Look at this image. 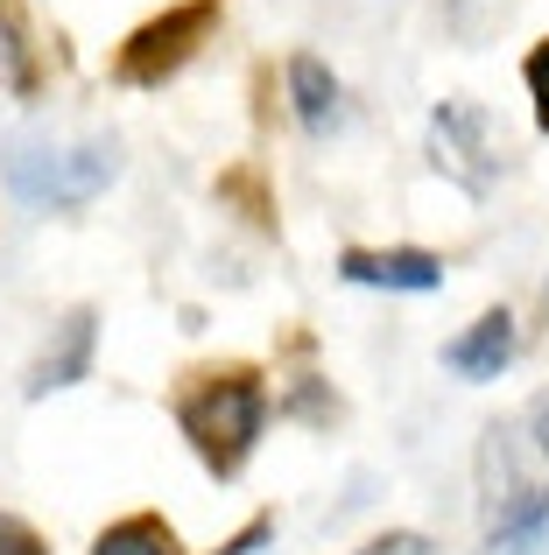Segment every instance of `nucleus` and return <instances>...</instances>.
Here are the masks:
<instances>
[{"label": "nucleus", "instance_id": "nucleus-6", "mask_svg": "<svg viewBox=\"0 0 549 555\" xmlns=\"http://www.w3.org/2000/svg\"><path fill=\"white\" fill-rule=\"evenodd\" d=\"M92 352H99V310H92V302H78V310L50 331V345L36 352L22 393H28V401H42V393H64V387H78V379H92Z\"/></svg>", "mask_w": 549, "mask_h": 555}, {"label": "nucleus", "instance_id": "nucleus-13", "mask_svg": "<svg viewBox=\"0 0 549 555\" xmlns=\"http://www.w3.org/2000/svg\"><path fill=\"white\" fill-rule=\"evenodd\" d=\"M508 8H514V0H444V22H451V36L465 42V50H480L486 36H500Z\"/></svg>", "mask_w": 549, "mask_h": 555}, {"label": "nucleus", "instance_id": "nucleus-8", "mask_svg": "<svg viewBox=\"0 0 549 555\" xmlns=\"http://www.w3.org/2000/svg\"><path fill=\"white\" fill-rule=\"evenodd\" d=\"M522 352V331H514V310H480L451 345H444V373H458L465 387H486L500 379Z\"/></svg>", "mask_w": 549, "mask_h": 555}, {"label": "nucleus", "instance_id": "nucleus-9", "mask_svg": "<svg viewBox=\"0 0 549 555\" xmlns=\"http://www.w3.org/2000/svg\"><path fill=\"white\" fill-rule=\"evenodd\" d=\"M282 78H289V113H296V127H303V134H331V127L345 120V92H339V78H331V64H324V56L296 50Z\"/></svg>", "mask_w": 549, "mask_h": 555}, {"label": "nucleus", "instance_id": "nucleus-17", "mask_svg": "<svg viewBox=\"0 0 549 555\" xmlns=\"http://www.w3.org/2000/svg\"><path fill=\"white\" fill-rule=\"evenodd\" d=\"M522 85H528V99H536V127L549 134V36L522 56Z\"/></svg>", "mask_w": 549, "mask_h": 555}, {"label": "nucleus", "instance_id": "nucleus-3", "mask_svg": "<svg viewBox=\"0 0 549 555\" xmlns=\"http://www.w3.org/2000/svg\"><path fill=\"white\" fill-rule=\"evenodd\" d=\"M120 177V141L106 134H14L0 149V183L28 211H85Z\"/></svg>", "mask_w": 549, "mask_h": 555}, {"label": "nucleus", "instance_id": "nucleus-2", "mask_svg": "<svg viewBox=\"0 0 549 555\" xmlns=\"http://www.w3.org/2000/svg\"><path fill=\"white\" fill-rule=\"evenodd\" d=\"M472 492H480L486 534L549 506V387L528 393L508 422H486L480 457H472Z\"/></svg>", "mask_w": 549, "mask_h": 555}, {"label": "nucleus", "instance_id": "nucleus-14", "mask_svg": "<svg viewBox=\"0 0 549 555\" xmlns=\"http://www.w3.org/2000/svg\"><path fill=\"white\" fill-rule=\"evenodd\" d=\"M472 555H549V506L528 520H514V528H494Z\"/></svg>", "mask_w": 549, "mask_h": 555}, {"label": "nucleus", "instance_id": "nucleus-19", "mask_svg": "<svg viewBox=\"0 0 549 555\" xmlns=\"http://www.w3.org/2000/svg\"><path fill=\"white\" fill-rule=\"evenodd\" d=\"M345 555H430V534L387 528V534H373V542H359V548H345Z\"/></svg>", "mask_w": 549, "mask_h": 555}, {"label": "nucleus", "instance_id": "nucleus-5", "mask_svg": "<svg viewBox=\"0 0 549 555\" xmlns=\"http://www.w3.org/2000/svg\"><path fill=\"white\" fill-rule=\"evenodd\" d=\"M430 163H437V177H451L465 190V197H486L500 183V169H508V141H500L494 113L480 99H444L430 113Z\"/></svg>", "mask_w": 549, "mask_h": 555}, {"label": "nucleus", "instance_id": "nucleus-15", "mask_svg": "<svg viewBox=\"0 0 549 555\" xmlns=\"http://www.w3.org/2000/svg\"><path fill=\"white\" fill-rule=\"evenodd\" d=\"M274 415H296V422H331V415H339V401L324 393V379H317V373H296V387H289L282 401H274Z\"/></svg>", "mask_w": 549, "mask_h": 555}, {"label": "nucleus", "instance_id": "nucleus-11", "mask_svg": "<svg viewBox=\"0 0 549 555\" xmlns=\"http://www.w3.org/2000/svg\"><path fill=\"white\" fill-rule=\"evenodd\" d=\"M0 92H14V99L42 92V64H36V42H28L22 0H0Z\"/></svg>", "mask_w": 549, "mask_h": 555}, {"label": "nucleus", "instance_id": "nucleus-10", "mask_svg": "<svg viewBox=\"0 0 549 555\" xmlns=\"http://www.w3.org/2000/svg\"><path fill=\"white\" fill-rule=\"evenodd\" d=\"M92 555H183V534H177V520L169 514H120V520H106V528L92 534Z\"/></svg>", "mask_w": 549, "mask_h": 555}, {"label": "nucleus", "instance_id": "nucleus-1", "mask_svg": "<svg viewBox=\"0 0 549 555\" xmlns=\"http://www.w3.org/2000/svg\"><path fill=\"white\" fill-rule=\"evenodd\" d=\"M268 415H274L268 373L247 366V359L191 366L169 387V422H177V436L197 450V464H205L219 486H233L254 464V450H261V436H268Z\"/></svg>", "mask_w": 549, "mask_h": 555}, {"label": "nucleus", "instance_id": "nucleus-20", "mask_svg": "<svg viewBox=\"0 0 549 555\" xmlns=\"http://www.w3.org/2000/svg\"><path fill=\"white\" fill-rule=\"evenodd\" d=\"M542 302H549V288H542Z\"/></svg>", "mask_w": 549, "mask_h": 555}, {"label": "nucleus", "instance_id": "nucleus-12", "mask_svg": "<svg viewBox=\"0 0 549 555\" xmlns=\"http://www.w3.org/2000/svg\"><path fill=\"white\" fill-rule=\"evenodd\" d=\"M212 197L233 204V211L247 218L254 232H282V211H274V183H268V169H261V163H233V169H219Z\"/></svg>", "mask_w": 549, "mask_h": 555}, {"label": "nucleus", "instance_id": "nucleus-4", "mask_svg": "<svg viewBox=\"0 0 549 555\" xmlns=\"http://www.w3.org/2000/svg\"><path fill=\"white\" fill-rule=\"evenodd\" d=\"M219 22H226V0H177V8L149 14V22L113 50L106 78L127 85V92H163V85L219 36Z\"/></svg>", "mask_w": 549, "mask_h": 555}, {"label": "nucleus", "instance_id": "nucleus-16", "mask_svg": "<svg viewBox=\"0 0 549 555\" xmlns=\"http://www.w3.org/2000/svg\"><path fill=\"white\" fill-rule=\"evenodd\" d=\"M0 555H56V548H50V534H42L36 520H22V514L0 506Z\"/></svg>", "mask_w": 549, "mask_h": 555}, {"label": "nucleus", "instance_id": "nucleus-18", "mask_svg": "<svg viewBox=\"0 0 549 555\" xmlns=\"http://www.w3.org/2000/svg\"><path fill=\"white\" fill-rule=\"evenodd\" d=\"M268 542H274V506H261V514H247V528H240V534H226V542L212 548V555H261Z\"/></svg>", "mask_w": 549, "mask_h": 555}, {"label": "nucleus", "instance_id": "nucleus-7", "mask_svg": "<svg viewBox=\"0 0 549 555\" xmlns=\"http://www.w3.org/2000/svg\"><path fill=\"white\" fill-rule=\"evenodd\" d=\"M339 274L353 288H395V296H430L444 288V260L430 246H345Z\"/></svg>", "mask_w": 549, "mask_h": 555}]
</instances>
